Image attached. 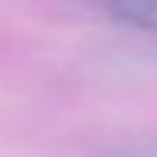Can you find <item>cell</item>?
<instances>
[{
    "label": "cell",
    "mask_w": 157,
    "mask_h": 157,
    "mask_svg": "<svg viewBox=\"0 0 157 157\" xmlns=\"http://www.w3.org/2000/svg\"><path fill=\"white\" fill-rule=\"evenodd\" d=\"M82 4L120 28L157 34V0H82Z\"/></svg>",
    "instance_id": "obj_1"
},
{
    "label": "cell",
    "mask_w": 157,
    "mask_h": 157,
    "mask_svg": "<svg viewBox=\"0 0 157 157\" xmlns=\"http://www.w3.org/2000/svg\"><path fill=\"white\" fill-rule=\"evenodd\" d=\"M106 157H157V144H133L123 150H109Z\"/></svg>",
    "instance_id": "obj_2"
}]
</instances>
